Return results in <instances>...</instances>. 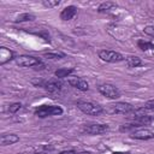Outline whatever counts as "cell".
I'll return each instance as SVG.
<instances>
[{"label": "cell", "mask_w": 154, "mask_h": 154, "mask_svg": "<svg viewBox=\"0 0 154 154\" xmlns=\"http://www.w3.org/2000/svg\"><path fill=\"white\" fill-rule=\"evenodd\" d=\"M12 59H16L14 53L12 51H10L8 48H6V47H1L0 48V64L5 65L6 63H8Z\"/></svg>", "instance_id": "obj_12"}, {"label": "cell", "mask_w": 154, "mask_h": 154, "mask_svg": "<svg viewBox=\"0 0 154 154\" xmlns=\"http://www.w3.org/2000/svg\"><path fill=\"white\" fill-rule=\"evenodd\" d=\"M43 87L46 88V90H48L49 93H57L63 87V82L60 79H51L48 82H45L43 83Z\"/></svg>", "instance_id": "obj_10"}, {"label": "cell", "mask_w": 154, "mask_h": 154, "mask_svg": "<svg viewBox=\"0 0 154 154\" xmlns=\"http://www.w3.org/2000/svg\"><path fill=\"white\" fill-rule=\"evenodd\" d=\"M76 14H77V7L71 5V6L65 7L60 12V19H63V20H71Z\"/></svg>", "instance_id": "obj_11"}, {"label": "cell", "mask_w": 154, "mask_h": 154, "mask_svg": "<svg viewBox=\"0 0 154 154\" xmlns=\"http://www.w3.org/2000/svg\"><path fill=\"white\" fill-rule=\"evenodd\" d=\"M59 154H77L73 149H67V150H61Z\"/></svg>", "instance_id": "obj_27"}, {"label": "cell", "mask_w": 154, "mask_h": 154, "mask_svg": "<svg viewBox=\"0 0 154 154\" xmlns=\"http://www.w3.org/2000/svg\"><path fill=\"white\" fill-rule=\"evenodd\" d=\"M77 107L83 113L89 114V116H99L105 111L102 108V106H100L99 103H95V102H90V101H78Z\"/></svg>", "instance_id": "obj_2"}, {"label": "cell", "mask_w": 154, "mask_h": 154, "mask_svg": "<svg viewBox=\"0 0 154 154\" xmlns=\"http://www.w3.org/2000/svg\"><path fill=\"white\" fill-rule=\"evenodd\" d=\"M113 7H117L116 2H112V1H106V2L100 4V6L97 7V11H99L100 13H106V12H108L109 10H112Z\"/></svg>", "instance_id": "obj_17"}, {"label": "cell", "mask_w": 154, "mask_h": 154, "mask_svg": "<svg viewBox=\"0 0 154 154\" xmlns=\"http://www.w3.org/2000/svg\"><path fill=\"white\" fill-rule=\"evenodd\" d=\"M97 90H99L100 94H102L103 96H106L108 99H112V100H116V99L120 97L119 89L116 85L109 84V83H103V84L97 85Z\"/></svg>", "instance_id": "obj_4"}, {"label": "cell", "mask_w": 154, "mask_h": 154, "mask_svg": "<svg viewBox=\"0 0 154 154\" xmlns=\"http://www.w3.org/2000/svg\"><path fill=\"white\" fill-rule=\"evenodd\" d=\"M20 108H22V103H19V102H13V103H11V105L8 106V112H10V113H16V112H18Z\"/></svg>", "instance_id": "obj_22"}, {"label": "cell", "mask_w": 154, "mask_h": 154, "mask_svg": "<svg viewBox=\"0 0 154 154\" xmlns=\"http://www.w3.org/2000/svg\"><path fill=\"white\" fill-rule=\"evenodd\" d=\"M143 108H144L146 111H152V112H154V99L148 100V101L144 103Z\"/></svg>", "instance_id": "obj_23"}, {"label": "cell", "mask_w": 154, "mask_h": 154, "mask_svg": "<svg viewBox=\"0 0 154 154\" xmlns=\"http://www.w3.org/2000/svg\"><path fill=\"white\" fill-rule=\"evenodd\" d=\"M64 109L60 106H54V105H42L38 106L35 109V116L38 118H47L52 116H60L63 114Z\"/></svg>", "instance_id": "obj_1"}, {"label": "cell", "mask_w": 154, "mask_h": 154, "mask_svg": "<svg viewBox=\"0 0 154 154\" xmlns=\"http://www.w3.org/2000/svg\"><path fill=\"white\" fill-rule=\"evenodd\" d=\"M67 82H69V84H70L71 87L78 89V90H81V91H87V90L89 89L88 82H87L85 79L81 78V77H71V78H69Z\"/></svg>", "instance_id": "obj_9"}, {"label": "cell", "mask_w": 154, "mask_h": 154, "mask_svg": "<svg viewBox=\"0 0 154 154\" xmlns=\"http://www.w3.org/2000/svg\"><path fill=\"white\" fill-rule=\"evenodd\" d=\"M137 46L141 51H152L154 49V43L153 42H149V41H144V40H140L137 42Z\"/></svg>", "instance_id": "obj_18"}, {"label": "cell", "mask_w": 154, "mask_h": 154, "mask_svg": "<svg viewBox=\"0 0 154 154\" xmlns=\"http://www.w3.org/2000/svg\"><path fill=\"white\" fill-rule=\"evenodd\" d=\"M152 122H153V117H150L148 114H144V116H141V117H137V118H134L132 119V123H136L140 126H142V125H149Z\"/></svg>", "instance_id": "obj_14"}, {"label": "cell", "mask_w": 154, "mask_h": 154, "mask_svg": "<svg viewBox=\"0 0 154 154\" xmlns=\"http://www.w3.org/2000/svg\"><path fill=\"white\" fill-rule=\"evenodd\" d=\"M130 137H131V138H135V140L147 141V140H152V138H154V131H152V130H149V129L135 130L134 132H131Z\"/></svg>", "instance_id": "obj_8"}, {"label": "cell", "mask_w": 154, "mask_h": 154, "mask_svg": "<svg viewBox=\"0 0 154 154\" xmlns=\"http://www.w3.org/2000/svg\"><path fill=\"white\" fill-rule=\"evenodd\" d=\"M112 154H130V152H113Z\"/></svg>", "instance_id": "obj_28"}, {"label": "cell", "mask_w": 154, "mask_h": 154, "mask_svg": "<svg viewBox=\"0 0 154 154\" xmlns=\"http://www.w3.org/2000/svg\"><path fill=\"white\" fill-rule=\"evenodd\" d=\"M38 35H40L41 37H43L47 42H51V36H49V34H48L47 31H41V32H38Z\"/></svg>", "instance_id": "obj_26"}, {"label": "cell", "mask_w": 154, "mask_h": 154, "mask_svg": "<svg viewBox=\"0 0 154 154\" xmlns=\"http://www.w3.org/2000/svg\"><path fill=\"white\" fill-rule=\"evenodd\" d=\"M125 63L129 67H137L142 65V60L136 55H129L125 58Z\"/></svg>", "instance_id": "obj_15"}, {"label": "cell", "mask_w": 154, "mask_h": 154, "mask_svg": "<svg viewBox=\"0 0 154 154\" xmlns=\"http://www.w3.org/2000/svg\"><path fill=\"white\" fill-rule=\"evenodd\" d=\"M36 154H48V153H45V152H43V153H36Z\"/></svg>", "instance_id": "obj_30"}, {"label": "cell", "mask_w": 154, "mask_h": 154, "mask_svg": "<svg viewBox=\"0 0 154 154\" xmlns=\"http://www.w3.org/2000/svg\"><path fill=\"white\" fill-rule=\"evenodd\" d=\"M99 58L107 63H119V61L125 60L123 54H120L116 51H109V49L99 51Z\"/></svg>", "instance_id": "obj_5"}, {"label": "cell", "mask_w": 154, "mask_h": 154, "mask_svg": "<svg viewBox=\"0 0 154 154\" xmlns=\"http://www.w3.org/2000/svg\"><path fill=\"white\" fill-rule=\"evenodd\" d=\"M36 17L34 16V14H31V13H22V14H19L18 17H17V19H16V22L17 23H22V22H30V20H34Z\"/></svg>", "instance_id": "obj_20"}, {"label": "cell", "mask_w": 154, "mask_h": 154, "mask_svg": "<svg viewBox=\"0 0 154 154\" xmlns=\"http://www.w3.org/2000/svg\"><path fill=\"white\" fill-rule=\"evenodd\" d=\"M46 58L48 59H60L61 57H64V54H57V53H46L45 54Z\"/></svg>", "instance_id": "obj_25"}, {"label": "cell", "mask_w": 154, "mask_h": 154, "mask_svg": "<svg viewBox=\"0 0 154 154\" xmlns=\"http://www.w3.org/2000/svg\"><path fill=\"white\" fill-rule=\"evenodd\" d=\"M109 130V126L107 124H89L83 128V131L88 135H102L106 134Z\"/></svg>", "instance_id": "obj_7"}, {"label": "cell", "mask_w": 154, "mask_h": 154, "mask_svg": "<svg viewBox=\"0 0 154 154\" xmlns=\"http://www.w3.org/2000/svg\"><path fill=\"white\" fill-rule=\"evenodd\" d=\"M59 4H60L59 0H45V1H42V5H43L45 7H48V8L59 6Z\"/></svg>", "instance_id": "obj_21"}, {"label": "cell", "mask_w": 154, "mask_h": 154, "mask_svg": "<svg viewBox=\"0 0 154 154\" xmlns=\"http://www.w3.org/2000/svg\"><path fill=\"white\" fill-rule=\"evenodd\" d=\"M18 141H19V137L16 134H4L1 135V138H0L1 146H11L17 143Z\"/></svg>", "instance_id": "obj_13"}, {"label": "cell", "mask_w": 154, "mask_h": 154, "mask_svg": "<svg viewBox=\"0 0 154 154\" xmlns=\"http://www.w3.org/2000/svg\"><path fill=\"white\" fill-rule=\"evenodd\" d=\"M73 71H75V69H72V67H70V69H67V67H61V69H58V70L54 72V75H55L57 78L61 79V78H64V77H69Z\"/></svg>", "instance_id": "obj_16"}, {"label": "cell", "mask_w": 154, "mask_h": 154, "mask_svg": "<svg viewBox=\"0 0 154 154\" xmlns=\"http://www.w3.org/2000/svg\"><path fill=\"white\" fill-rule=\"evenodd\" d=\"M137 128H140V125H137L136 123H130V124H123L119 128V131L122 132H134Z\"/></svg>", "instance_id": "obj_19"}, {"label": "cell", "mask_w": 154, "mask_h": 154, "mask_svg": "<svg viewBox=\"0 0 154 154\" xmlns=\"http://www.w3.org/2000/svg\"><path fill=\"white\" fill-rule=\"evenodd\" d=\"M143 31H144V34H147V35L154 37V25H148V26H146Z\"/></svg>", "instance_id": "obj_24"}, {"label": "cell", "mask_w": 154, "mask_h": 154, "mask_svg": "<svg viewBox=\"0 0 154 154\" xmlns=\"http://www.w3.org/2000/svg\"><path fill=\"white\" fill-rule=\"evenodd\" d=\"M16 64L22 67H35L41 64V60L32 55H18L14 59Z\"/></svg>", "instance_id": "obj_6"}, {"label": "cell", "mask_w": 154, "mask_h": 154, "mask_svg": "<svg viewBox=\"0 0 154 154\" xmlns=\"http://www.w3.org/2000/svg\"><path fill=\"white\" fill-rule=\"evenodd\" d=\"M134 106L129 102H114L108 105L106 112L111 113V114H130L134 111Z\"/></svg>", "instance_id": "obj_3"}, {"label": "cell", "mask_w": 154, "mask_h": 154, "mask_svg": "<svg viewBox=\"0 0 154 154\" xmlns=\"http://www.w3.org/2000/svg\"><path fill=\"white\" fill-rule=\"evenodd\" d=\"M78 154H91L90 152H81V153H78Z\"/></svg>", "instance_id": "obj_29"}]
</instances>
